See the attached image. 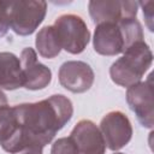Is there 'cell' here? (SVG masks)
Returning a JSON list of instances; mask_svg holds the SVG:
<instances>
[{
    "instance_id": "obj_1",
    "label": "cell",
    "mask_w": 154,
    "mask_h": 154,
    "mask_svg": "<svg viewBox=\"0 0 154 154\" xmlns=\"http://www.w3.org/2000/svg\"><path fill=\"white\" fill-rule=\"evenodd\" d=\"M13 107L24 141L42 147L52 142L57 132L67 124L73 114L71 100L61 94Z\"/></svg>"
},
{
    "instance_id": "obj_2",
    "label": "cell",
    "mask_w": 154,
    "mask_h": 154,
    "mask_svg": "<svg viewBox=\"0 0 154 154\" xmlns=\"http://www.w3.org/2000/svg\"><path fill=\"white\" fill-rule=\"evenodd\" d=\"M153 61V53L143 41L134 43L109 67L111 79L120 87H131L141 82Z\"/></svg>"
},
{
    "instance_id": "obj_3",
    "label": "cell",
    "mask_w": 154,
    "mask_h": 154,
    "mask_svg": "<svg viewBox=\"0 0 154 154\" xmlns=\"http://www.w3.org/2000/svg\"><path fill=\"white\" fill-rule=\"evenodd\" d=\"M10 28L19 36L31 35L43 22L47 2L42 0H10Z\"/></svg>"
},
{
    "instance_id": "obj_4",
    "label": "cell",
    "mask_w": 154,
    "mask_h": 154,
    "mask_svg": "<svg viewBox=\"0 0 154 154\" xmlns=\"http://www.w3.org/2000/svg\"><path fill=\"white\" fill-rule=\"evenodd\" d=\"M53 28L61 49L70 54L82 53L90 41V31L82 17L72 13L59 16Z\"/></svg>"
},
{
    "instance_id": "obj_5",
    "label": "cell",
    "mask_w": 154,
    "mask_h": 154,
    "mask_svg": "<svg viewBox=\"0 0 154 154\" xmlns=\"http://www.w3.org/2000/svg\"><path fill=\"white\" fill-rule=\"evenodd\" d=\"M150 73L147 81L138 82L126 90V102L130 109L135 113L140 124L147 129H153L154 125V102H153V84Z\"/></svg>"
},
{
    "instance_id": "obj_6",
    "label": "cell",
    "mask_w": 154,
    "mask_h": 154,
    "mask_svg": "<svg viewBox=\"0 0 154 154\" xmlns=\"http://www.w3.org/2000/svg\"><path fill=\"white\" fill-rule=\"evenodd\" d=\"M138 6L137 1L129 0H91L88 4V10L93 22L97 25L136 18Z\"/></svg>"
},
{
    "instance_id": "obj_7",
    "label": "cell",
    "mask_w": 154,
    "mask_h": 154,
    "mask_svg": "<svg viewBox=\"0 0 154 154\" xmlns=\"http://www.w3.org/2000/svg\"><path fill=\"white\" fill-rule=\"evenodd\" d=\"M100 131L106 147L113 152L122 149L132 137L131 122L120 111H112L103 116L100 123Z\"/></svg>"
},
{
    "instance_id": "obj_8",
    "label": "cell",
    "mask_w": 154,
    "mask_h": 154,
    "mask_svg": "<svg viewBox=\"0 0 154 154\" xmlns=\"http://www.w3.org/2000/svg\"><path fill=\"white\" fill-rule=\"evenodd\" d=\"M58 78L65 89L81 94L91 88L95 75L89 64L81 60H69L59 67Z\"/></svg>"
},
{
    "instance_id": "obj_9",
    "label": "cell",
    "mask_w": 154,
    "mask_h": 154,
    "mask_svg": "<svg viewBox=\"0 0 154 154\" xmlns=\"http://www.w3.org/2000/svg\"><path fill=\"white\" fill-rule=\"evenodd\" d=\"M19 60L24 88L29 90H40L48 87L52 81V71L37 60V54L32 48H24L20 53Z\"/></svg>"
},
{
    "instance_id": "obj_10",
    "label": "cell",
    "mask_w": 154,
    "mask_h": 154,
    "mask_svg": "<svg viewBox=\"0 0 154 154\" xmlns=\"http://www.w3.org/2000/svg\"><path fill=\"white\" fill-rule=\"evenodd\" d=\"M81 154H105L106 143L96 124L89 119L79 120L69 136Z\"/></svg>"
},
{
    "instance_id": "obj_11",
    "label": "cell",
    "mask_w": 154,
    "mask_h": 154,
    "mask_svg": "<svg viewBox=\"0 0 154 154\" xmlns=\"http://www.w3.org/2000/svg\"><path fill=\"white\" fill-rule=\"evenodd\" d=\"M93 46L96 53L106 57H114L124 53L126 46L118 23L97 24L94 31Z\"/></svg>"
},
{
    "instance_id": "obj_12",
    "label": "cell",
    "mask_w": 154,
    "mask_h": 154,
    "mask_svg": "<svg viewBox=\"0 0 154 154\" xmlns=\"http://www.w3.org/2000/svg\"><path fill=\"white\" fill-rule=\"evenodd\" d=\"M23 87L19 58L10 52H0V89L14 90Z\"/></svg>"
},
{
    "instance_id": "obj_13",
    "label": "cell",
    "mask_w": 154,
    "mask_h": 154,
    "mask_svg": "<svg viewBox=\"0 0 154 154\" xmlns=\"http://www.w3.org/2000/svg\"><path fill=\"white\" fill-rule=\"evenodd\" d=\"M35 46L38 54L46 59H53L60 53L61 47L53 25H46L37 32Z\"/></svg>"
},
{
    "instance_id": "obj_14",
    "label": "cell",
    "mask_w": 154,
    "mask_h": 154,
    "mask_svg": "<svg viewBox=\"0 0 154 154\" xmlns=\"http://www.w3.org/2000/svg\"><path fill=\"white\" fill-rule=\"evenodd\" d=\"M51 154H81L70 137L58 138L51 148Z\"/></svg>"
},
{
    "instance_id": "obj_15",
    "label": "cell",
    "mask_w": 154,
    "mask_h": 154,
    "mask_svg": "<svg viewBox=\"0 0 154 154\" xmlns=\"http://www.w3.org/2000/svg\"><path fill=\"white\" fill-rule=\"evenodd\" d=\"M10 29V8L8 1L0 0V37H4Z\"/></svg>"
},
{
    "instance_id": "obj_16",
    "label": "cell",
    "mask_w": 154,
    "mask_h": 154,
    "mask_svg": "<svg viewBox=\"0 0 154 154\" xmlns=\"http://www.w3.org/2000/svg\"><path fill=\"white\" fill-rule=\"evenodd\" d=\"M138 5H141L143 7V16L146 18V23H147V26L150 31L154 30L153 28V5L154 2L153 1H146V2H138Z\"/></svg>"
},
{
    "instance_id": "obj_17",
    "label": "cell",
    "mask_w": 154,
    "mask_h": 154,
    "mask_svg": "<svg viewBox=\"0 0 154 154\" xmlns=\"http://www.w3.org/2000/svg\"><path fill=\"white\" fill-rule=\"evenodd\" d=\"M42 150H43L42 146L35 144V143H28L22 148H19L13 154H42Z\"/></svg>"
},
{
    "instance_id": "obj_18",
    "label": "cell",
    "mask_w": 154,
    "mask_h": 154,
    "mask_svg": "<svg viewBox=\"0 0 154 154\" xmlns=\"http://www.w3.org/2000/svg\"><path fill=\"white\" fill-rule=\"evenodd\" d=\"M6 105H8V102H7V97H6L5 93L1 91V89H0V107L6 106Z\"/></svg>"
},
{
    "instance_id": "obj_19",
    "label": "cell",
    "mask_w": 154,
    "mask_h": 154,
    "mask_svg": "<svg viewBox=\"0 0 154 154\" xmlns=\"http://www.w3.org/2000/svg\"><path fill=\"white\" fill-rule=\"evenodd\" d=\"M114 154H124V153H114Z\"/></svg>"
}]
</instances>
